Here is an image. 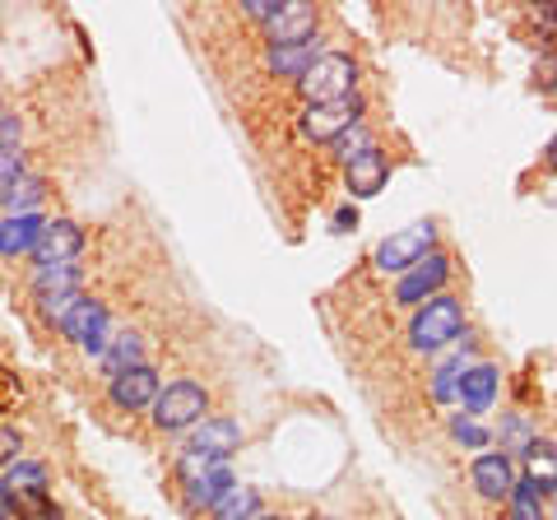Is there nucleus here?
I'll return each instance as SVG.
<instances>
[{"label":"nucleus","mask_w":557,"mask_h":520,"mask_svg":"<svg viewBox=\"0 0 557 520\" xmlns=\"http://www.w3.org/2000/svg\"><path fill=\"white\" fill-rule=\"evenodd\" d=\"M502 442L516 446V450H525L534 437H530V423H525V413H516V419L507 423V432H502Z\"/></svg>","instance_id":"obj_28"},{"label":"nucleus","mask_w":557,"mask_h":520,"mask_svg":"<svg viewBox=\"0 0 557 520\" xmlns=\"http://www.w3.org/2000/svg\"><path fill=\"white\" fill-rule=\"evenodd\" d=\"M237 446H242V428L233 419H205L196 428V437H190V450L209 460H228Z\"/></svg>","instance_id":"obj_16"},{"label":"nucleus","mask_w":557,"mask_h":520,"mask_svg":"<svg viewBox=\"0 0 557 520\" xmlns=\"http://www.w3.org/2000/svg\"><path fill=\"white\" fill-rule=\"evenodd\" d=\"M5 488L14 497V507H20V502H38V497H47V470H42V465H33V460H20L10 470Z\"/></svg>","instance_id":"obj_20"},{"label":"nucleus","mask_w":557,"mask_h":520,"mask_svg":"<svg viewBox=\"0 0 557 520\" xmlns=\"http://www.w3.org/2000/svg\"><path fill=\"white\" fill-rule=\"evenodd\" d=\"M354 79H358L354 57H344V51H321V57L311 61V71L298 79V89L307 98V108H317V102L354 98Z\"/></svg>","instance_id":"obj_2"},{"label":"nucleus","mask_w":557,"mask_h":520,"mask_svg":"<svg viewBox=\"0 0 557 520\" xmlns=\"http://www.w3.org/2000/svg\"><path fill=\"white\" fill-rule=\"evenodd\" d=\"M450 280V260L442 251H428L418 265H409L405 274H399V284H395V302H428V298H437V288Z\"/></svg>","instance_id":"obj_6"},{"label":"nucleus","mask_w":557,"mask_h":520,"mask_svg":"<svg viewBox=\"0 0 557 520\" xmlns=\"http://www.w3.org/2000/svg\"><path fill=\"white\" fill-rule=\"evenodd\" d=\"M344 177H348V190H354L358 200H372V196H381V190H386L391 163H386V153L372 145V149H362V153H354V159H348Z\"/></svg>","instance_id":"obj_12"},{"label":"nucleus","mask_w":557,"mask_h":520,"mask_svg":"<svg viewBox=\"0 0 557 520\" xmlns=\"http://www.w3.org/2000/svg\"><path fill=\"white\" fill-rule=\"evenodd\" d=\"M14 456H20V432H14V428H0V465H10Z\"/></svg>","instance_id":"obj_31"},{"label":"nucleus","mask_w":557,"mask_h":520,"mask_svg":"<svg viewBox=\"0 0 557 520\" xmlns=\"http://www.w3.org/2000/svg\"><path fill=\"white\" fill-rule=\"evenodd\" d=\"M139 339L135 335H121V339H112V349H108V372L116 376V372H126V368H139Z\"/></svg>","instance_id":"obj_25"},{"label":"nucleus","mask_w":557,"mask_h":520,"mask_svg":"<svg viewBox=\"0 0 557 520\" xmlns=\"http://www.w3.org/2000/svg\"><path fill=\"white\" fill-rule=\"evenodd\" d=\"M507 507H511V520H544V493H539L534 483L516 479V488H511V497H507Z\"/></svg>","instance_id":"obj_22"},{"label":"nucleus","mask_w":557,"mask_h":520,"mask_svg":"<svg viewBox=\"0 0 557 520\" xmlns=\"http://www.w3.org/2000/svg\"><path fill=\"white\" fill-rule=\"evenodd\" d=\"M460 335H465V307L460 298H446V293L428 298L409 321V344L418 354H437L446 344H456Z\"/></svg>","instance_id":"obj_1"},{"label":"nucleus","mask_w":557,"mask_h":520,"mask_svg":"<svg viewBox=\"0 0 557 520\" xmlns=\"http://www.w3.org/2000/svg\"><path fill=\"white\" fill-rule=\"evenodd\" d=\"M159 400V372L149 368V362H139V368H126L112 376V405L116 409H149Z\"/></svg>","instance_id":"obj_10"},{"label":"nucleus","mask_w":557,"mask_h":520,"mask_svg":"<svg viewBox=\"0 0 557 520\" xmlns=\"http://www.w3.org/2000/svg\"><path fill=\"white\" fill-rule=\"evenodd\" d=\"M57 325L75 344H84V349H94V354L108 349V311H102V302H94V298H75Z\"/></svg>","instance_id":"obj_7"},{"label":"nucleus","mask_w":557,"mask_h":520,"mask_svg":"<svg viewBox=\"0 0 557 520\" xmlns=\"http://www.w3.org/2000/svg\"><path fill=\"white\" fill-rule=\"evenodd\" d=\"M432 242H437V228H432V223H413V228L395 233V237H386V242L376 247V270L405 274L409 265H418V260L432 251Z\"/></svg>","instance_id":"obj_5"},{"label":"nucleus","mask_w":557,"mask_h":520,"mask_svg":"<svg viewBox=\"0 0 557 520\" xmlns=\"http://www.w3.org/2000/svg\"><path fill=\"white\" fill-rule=\"evenodd\" d=\"M84 247V228L75 219H57V223H47L42 237H38V247H33V256H38V265H70V260L79 256Z\"/></svg>","instance_id":"obj_11"},{"label":"nucleus","mask_w":557,"mask_h":520,"mask_svg":"<svg viewBox=\"0 0 557 520\" xmlns=\"http://www.w3.org/2000/svg\"><path fill=\"white\" fill-rule=\"evenodd\" d=\"M274 47H288V42H307L317 38V10L302 5V0H284V5L274 10V20L265 24Z\"/></svg>","instance_id":"obj_13"},{"label":"nucleus","mask_w":557,"mask_h":520,"mask_svg":"<svg viewBox=\"0 0 557 520\" xmlns=\"http://www.w3.org/2000/svg\"><path fill=\"white\" fill-rule=\"evenodd\" d=\"M33 293H38V302L51 321H61L70 302L79 298V270L75 265H42L38 280H33Z\"/></svg>","instance_id":"obj_9"},{"label":"nucleus","mask_w":557,"mask_h":520,"mask_svg":"<svg viewBox=\"0 0 557 520\" xmlns=\"http://www.w3.org/2000/svg\"><path fill=\"white\" fill-rule=\"evenodd\" d=\"M209 413V395L196 386V381H172L168 391H159V400H153V423L163 432H186L205 423Z\"/></svg>","instance_id":"obj_4"},{"label":"nucleus","mask_w":557,"mask_h":520,"mask_svg":"<svg viewBox=\"0 0 557 520\" xmlns=\"http://www.w3.org/2000/svg\"><path fill=\"white\" fill-rule=\"evenodd\" d=\"M307 520H330V516H307Z\"/></svg>","instance_id":"obj_37"},{"label":"nucleus","mask_w":557,"mask_h":520,"mask_svg":"<svg viewBox=\"0 0 557 520\" xmlns=\"http://www.w3.org/2000/svg\"><path fill=\"white\" fill-rule=\"evenodd\" d=\"M177 474H182L186 497L196 502V507H209V511H214L219 502L237 488V479H233V470H228V460H209V456H196V450H186V456H182Z\"/></svg>","instance_id":"obj_3"},{"label":"nucleus","mask_w":557,"mask_h":520,"mask_svg":"<svg viewBox=\"0 0 557 520\" xmlns=\"http://www.w3.org/2000/svg\"><path fill=\"white\" fill-rule=\"evenodd\" d=\"M47 196V186L38 182V177H28V172H24V177L20 182H10L5 190H0V200H5V219H14V214H33V210H38V200Z\"/></svg>","instance_id":"obj_21"},{"label":"nucleus","mask_w":557,"mask_h":520,"mask_svg":"<svg viewBox=\"0 0 557 520\" xmlns=\"http://www.w3.org/2000/svg\"><path fill=\"white\" fill-rule=\"evenodd\" d=\"M520 460H525V483H534L539 493H557V446L534 437L525 450H520Z\"/></svg>","instance_id":"obj_18"},{"label":"nucleus","mask_w":557,"mask_h":520,"mask_svg":"<svg viewBox=\"0 0 557 520\" xmlns=\"http://www.w3.org/2000/svg\"><path fill=\"white\" fill-rule=\"evenodd\" d=\"M24 177V153L20 149H0V190H5L10 182Z\"/></svg>","instance_id":"obj_27"},{"label":"nucleus","mask_w":557,"mask_h":520,"mask_svg":"<svg viewBox=\"0 0 557 520\" xmlns=\"http://www.w3.org/2000/svg\"><path fill=\"white\" fill-rule=\"evenodd\" d=\"M450 432H456V442H465L469 450H483V446H487V428H483V423H474L469 413H465V419L456 413V419H450Z\"/></svg>","instance_id":"obj_26"},{"label":"nucleus","mask_w":557,"mask_h":520,"mask_svg":"<svg viewBox=\"0 0 557 520\" xmlns=\"http://www.w3.org/2000/svg\"><path fill=\"white\" fill-rule=\"evenodd\" d=\"M256 520H284V516H256Z\"/></svg>","instance_id":"obj_36"},{"label":"nucleus","mask_w":557,"mask_h":520,"mask_svg":"<svg viewBox=\"0 0 557 520\" xmlns=\"http://www.w3.org/2000/svg\"><path fill=\"white\" fill-rule=\"evenodd\" d=\"M0 149H20V116L0 112Z\"/></svg>","instance_id":"obj_30"},{"label":"nucleus","mask_w":557,"mask_h":520,"mask_svg":"<svg viewBox=\"0 0 557 520\" xmlns=\"http://www.w3.org/2000/svg\"><path fill=\"white\" fill-rule=\"evenodd\" d=\"M354 223H358V210H339L335 214V228H354Z\"/></svg>","instance_id":"obj_34"},{"label":"nucleus","mask_w":557,"mask_h":520,"mask_svg":"<svg viewBox=\"0 0 557 520\" xmlns=\"http://www.w3.org/2000/svg\"><path fill=\"white\" fill-rule=\"evenodd\" d=\"M214 516H219V520H256V516H260V497H256V488H233V493L214 507Z\"/></svg>","instance_id":"obj_24"},{"label":"nucleus","mask_w":557,"mask_h":520,"mask_svg":"<svg viewBox=\"0 0 557 520\" xmlns=\"http://www.w3.org/2000/svg\"><path fill=\"white\" fill-rule=\"evenodd\" d=\"M469 372V358L465 354H456V358H446L437 372H432V395L437 400H456V391H460V376Z\"/></svg>","instance_id":"obj_23"},{"label":"nucleus","mask_w":557,"mask_h":520,"mask_svg":"<svg viewBox=\"0 0 557 520\" xmlns=\"http://www.w3.org/2000/svg\"><path fill=\"white\" fill-rule=\"evenodd\" d=\"M544 89H553V94H557V57H548V61H544Z\"/></svg>","instance_id":"obj_33"},{"label":"nucleus","mask_w":557,"mask_h":520,"mask_svg":"<svg viewBox=\"0 0 557 520\" xmlns=\"http://www.w3.org/2000/svg\"><path fill=\"white\" fill-rule=\"evenodd\" d=\"M47 223L38 214H14V219H0V256H33Z\"/></svg>","instance_id":"obj_17"},{"label":"nucleus","mask_w":557,"mask_h":520,"mask_svg":"<svg viewBox=\"0 0 557 520\" xmlns=\"http://www.w3.org/2000/svg\"><path fill=\"white\" fill-rule=\"evenodd\" d=\"M553 497H557V493H553Z\"/></svg>","instance_id":"obj_38"},{"label":"nucleus","mask_w":557,"mask_h":520,"mask_svg":"<svg viewBox=\"0 0 557 520\" xmlns=\"http://www.w3.org/2000/svg\"><path fill=\"white\" fill-rule=\"evenodd\" d=\"M497 368L493 362H474L465 376H460V391H456V400L465 405V413L474 419V413H487L493 409V400H497Z\"/></svg>","instance_id":"obj_14"},{"label":"nucleus","mask_w":557,"mask_h":520,"mask_svg":"<svg viewBox=\"0 0 557 520\" xmlns=\"http://www.w3.org/2000/svg\"><path fill=\"white\" fill-rule=\"evenodd\" d=\"M548 163H553V172H557V140H553V149H548Z\"/></svg>","instance_id":"obj_35"},{"label":"nucleus","mask_w":557,"mask_h":520,"mask_svg":"<svg viewBox=\"0 0 557 520\" xmlns=\"http://www.w3.org/2000/svg\"><path fill=\"white\" fill-rule=\"evenodd\" d=\"M553 446H557V442H553Z\"/></svg>","instance_id":"obj_39"},{"label":"nucleus","mask_w":557,"mask_h":520,"mask_svg":"<svg viewBox=\"0 0 557 520\" xmlns=\"http://www.w3.org/2000/svg\"><path fill=\"white\" fill-rule=\"evenodd\" d=\"M0 520H14V497H10L5 483H0Z\"/></svg>","instance_id":"obj_32"},{"label":"nucleus","mask_w":557,"mask_h":520,"mask_svg":"<svg viewBox=\"0 0 557 520\" xmlns=\"http://www.w3.org/2000/svg\"><path fill=\"white\" fill-rule=\"evenodd\" d=\"M358 112H362V98H339V102H317V108L302 112V131L311 140H339L344 131L358 126Z\"/></svg>","instance_id":"obj_8"},{"label":"nucleus","mask_w":557,"mask_h":520,"mask_svg":"<svg viewBox=\"0 0 557 520\" xmlns=\"http://www.w3.org/2000/svg\"><path fill=\"white\" fill-rule=\"evenodd\" d=\"M339 149H344V159H354V153L372 149V135H368V131H344V135H339Z\"/></svg>","instance_id":"obj_29"},{"label":"nucleus","mask_w":557,"mask_h":520,"mask_svg":"<svg viewBox=\"0 0 557 520\" xmlns=\"http://www.w3.org/2000/svg\"><path fill=\"white\" fill-rule=\"evenodd\" d=\"M317 57H321L317 38H307V42H288V47H270V71L302 79V75L311 71V61H317Z\"/></svg>","instance_id":"obj_19"},{"label":"nucleus","mask_w":557,"mask_h":520,"mask_svg":"<svg viewBox=\"0 0 557 520\" xmlns=\"http://www.w3.org/2000/svg\"><path fill=\"white\" fill-rule=\"evenodd\" d=\"M474 488L487 497V502H507L511 488H516V470L502 450H483L474 460Z\"/></svg>","instance_id":"obj_15"}]
</instances>
